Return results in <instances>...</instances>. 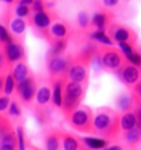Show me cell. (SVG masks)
Returning a JSON list of instances; mask_svg holds the SVG:
<instances>
[{"mask_svg":"<svg viewBox=\"0 0 141 150\" xmlns=\"http://www.w3.org/2000/svg\"><path fill=\"white\" fill-rule=\"evenodd\" d=\"M120 115L114 111L112 108H99L95 115V131L98 136H104L107 139H115L119 136V131H122L120 126Z\"/></svg>","mask_w":141,"mask_h":150,"instance_id":"cell-1","label":"cell"},{"mask_svg":"<svg viewBox=\"0 0 141 150\" xmlns=\"http://www.w3.org/2000/svg\"><path fill=\"white\" fill-rule=\"evenodd\" d=\"M72 129L83 134H96L95 131V113L90 107H79L69 118H66Z\"/></svg>","mask_w":141,"mask_h":150,"instance_id":"cell-2","label":"cell"},{"mask_svg":"<svg viewBox=\"0 0 141 150\" xmlns=\"http://www.w3.org/2000/svg\"><path fill=\"white\" fill-rule=\"evenodd\" d=\"M83 94H85L83 84L75 82V81H70V79L67 81L66 92H64V102H63V107H61L64 118H69L70 115L80 107L82 98H83Z\"/></svg>","mask_w":141,"mask_h":150,"instance_id":"cell-3","label":"cell"},{"mask_svg":"<svg viewBox=\"0 0 141 150\" xmlns=\"http://www.w3.org/2000/svg\"><path fill=\"white\" fill-rule=\"evenodd\" d=\"M96 62L103 66L104 69L109 71H117L125 62V55L122 53V50H117L111 45H99V52H98V58Z\"/></svg>","mask_w":141,"mask_h":150,"instance_id":"cell-4","label":"cell"},{"mask_svg":"<svg viewBox=\"0 0 141 150\" xmlns=\"http://www.w3.org/2000/svg\"><path fill=\"white\" fill-rule=\"evenodd\" d=\"M47 66H48V73H50V81L59 76H66L69 71L70 65H72L74 57L67 55H58V57H47Z\"/></svg>","mask_w":141,"mask_h":150,"instance_id":"cell-5","label":"cell"},{"mask_svg":"<svg viewBox=\"0 0 141 150\" xmlns=\"http://www.w3.org/2000/svg\"><path fill=\"white\" fill-rule=\"evenodd\" d=\"M26 58V52L24 47L19 40H13V42L3 44V50H2V68L5 65H15V63L21 62Z\"/></svg>","mask_w":141,"mask_h":150,"instance_id":"cell-6","label":"cell"},{"mask_svg":"<svg viewBox=\"0 0 141 150\" xmlns=\"http://www.w3.org/2000/svg\"><path fill=\"white\" fill-rule=\"evenodd\" d=\"M115 74L120 78V81L124 82L125 86H130V87H133V86L141 79V68L125 60L124 65H122L120 68L117 69V73H115Z\"/></svg>","mask_w":141,"mask_h":150,"instance_id":"cell-7","label":"cell"},{"mask_svg":"<svg viewBox=\"0 0 141 150\" xmlns=\"http://www.w3.org/2000/svg\"><path fill=\"white\" fill-rule=\"evenodd\" d=\"M37 91H38L37 89V79H35L34 76H29L27 79L18 82V86H16V92H18L21 102H24L26 105L32 103V100H34L35 95H37Z\"/></svg>","mask_w":141,"mask_h":150,"instance_id":"cell-8","label":"cell"},{"mask_svg":"<svg viewBox=\"0 0 141 150\" xmlns=\"http://www.w3.org/2000/svg\"><path fill=\"white\" fill-rule=\"evenodd\" d=\"M98 52H99V44L95 42V40H91V42L85 44V45L79 50V53H77L74 58H75L77 62L83 63V65L90 66L93 63V60L98 58Z\"/></svg>","mask_w":141,"mask_h":150,"instance_id":"cell-9","label":"cell"},{"mask_svg":"<svg viewBox=\"0 0 141 150\" xmlns=\"http://www.w3.org/2000/svg\"><path fill=\"white\" fill-rule=\"evenodd\" d=\"M107 33L111 34L114 42H117V44L125 42V40H135V42H136V34H135V31L130 29V28H127V26H124V24L112 23L111 26H109Z\"/></svg>","mask_w":141,"mask_h":150,"instance_id":"cell-10","label":"cell"},{"mask_svg":"<svg viewBox=\"0 0 141 150\" xmlns=\"http://www.w3.org/2000/svg\"><path fill=\"white\" fill-rule=\"evenodd\" d=\"M0 140L8 144H15L18 147V132L13 127V123L6 118L5 113H2L0 118Z\"/></svg>","mask_w":141,"mask_h":150,"instance_id":"cell-11","label":"cell"},{"mask_svg":"<svg viewBox=\"0 0 141 150\" xmlns=\"http://www.w3.org/2000/svg\"><path fill=\"white\" fill-rule=\"evenodd\" d=\"M69 81V78L66 76H59V78H54L51 79V89H53V105L58 108L63 107V102H64V92H66V84Z\"/></svg>","mask_w":141,"mask_h":150,"instance_id":"cell-12","label":"cell"},{"mask_svg":"<svg viewBox=\"0 0 141 150\" xmlns=\"http://www.w3.org/2000/svg\"><path fill=\"white\" fill-rule=\"evenodd\" d=\"M67 78L70 81L80 82V84L87 86L88 84V69H87V65L77 62L75 58L72 60V65H70L69 71H67Z\"/></svg>","mask_w":141,"mask_h":150,"instance_id":"cell-13","label":"cell"},{"mask_svg":"<svg viewBox=\"0 0 141 150\" xmlns=\"http://www.w3.org/2000/svg\"><path fill=\"white\" fill-rule=\"evenodd\" d=\"M54 15L51 13V11H34V15L31 16V24L34 26V29L37 31H43V29H48V28L51 26V21L54 20Z\"/></svg>","mask_w":141,"mask_h":150,"instance_id":"cell-14","label":"cell"},{"mask_svg":"<svg viewBox=\"0 0 141 150\" xmlns=\"http://www.w3.org/2000/svg\"><path fill=\"white\" fill-rule=\"evenodd\" d=\"M112 23H114V13L112 11L101 10V11H96L91 16V26H95L96 29H106Z\"/></svg>","mask_w":141,"mask_h":150,"instance_id":"cell-15","label":"cell"},{"mask_svg":"<svg viewBox=\"0 0 141 150\" xmlns=\"http://www.w3.org/2000/svg\"><path fill=\"white\" fill-rule=\"evenodd\" d=\"M61 140H63V149L64 150H82L85 149V144L82 142V139L75 137L74 134L66 132V131H59Z\"/></svg>","mask_w":141,"mask_h":150,"instance_id":"cell-16","label":"cell"},{"mask_svg":"<svg viewBox=\"0 0 141 150\" xmlns=\"http://www.w3.org/2000/svg\"><path fill=\"white\" fill-rule=\"evenodd\" d=\"M16 86H18V81H16V78H15L11 69H10L8 73L3 71L2 73V94L11 95L13 92L16 91Z\"/></svg>","mask_w":141,"mask_h":150,"instance_id":"cell-17","label":"cell"},{"mask_svg":"<svg viewBox=\"0 0 141 150\" xmlns=\"http://www.w3.org/2000/svg\"><path fill=\"white\" fill-rule=\"evenodd\" d=\"M63 147V140H61L59 129H50L45 136V149L48 150H58Z\"/></svg>","mask_w":141,"mask_h":150,"instance_id":"cell-18","label":"cell"},{"mask_svg":"<svg viewBox=\"0 0 141 150\" xmlns=\"http://www.w3.org/2000/svg\"><path fill=\"white\" fill-rule=\"evenodd\" d=\"M124 140H125V144H127V147L135 149V147L141 142V127L135 126L133 129L124 131Z\"/></svg>","mask_w":141,"mask_h":150,"instance_id":"cell-19","label":"cell"},{"mask_svg":"<svg viewBox=\"0 0 141 150\" xmlns=\"http://www.w3.org/2000/svg\"><path fill=\"white\" fill-rule=\"evenodd\" d=\"M50 33H51V37L53 40L56 39H67L69 37V26L63 21H56L50 26Z\"/></svg>","mask_w":141,"mask_h":150,"instance_id":"cell-20","label":"cell"},{"mask_svg":"<svg viewBox=\"0 0 141 150\" xmlns=\"http://www.w3.org/2000/svg\"><path fill=\"white\" fill-rule=\"evenodd\" d=\"M88 39L98 42L99 45H112V44H114V39L111 37V34L106 33L104 29H96V31H93V33H90Z\"/></svg>","mask_w":141,"mask_h":150,"instance_id":"cell-21","label":"cell"},{"mask_svg":"<svg viewBox=\"0 0 141 150\" xmlns=\"http://www.w3.org/2000/svg\"><path fill=\"white\" fill-rule=\"evenodd\" d=\"M138 123V118H136V113L135 110H130V111H122L120 115V126H122V131H128V129H133Z\"/></svg>","mask_w":141,"mask_h":150,"instance_id":"cell-22","label":"cell"},{"mask_svg":"<svg viewBox=\"0 0 141 150\" xmlns=\"http://www.w3.org/2000/svg\"><path fill=\"white\" fill-rule=\"evenodd\" d=\"M82 142L85 144V147L88 149H107L109 147V140L107 137H80Z\"/></svg>","mask_w":141,"mask_h":150,"instance_id":"cell-23","label":"cell"},{"mask_svg":"<svg viewBox=\"0 0 141 150\" xmlns=\"http://www.w3.org/2000/svg\"><path fill=\"white\" fill-rule=\"evenodd\" d=\"M53 100V89L50 87V86H42V87H38L37 91V95H35V102H37V105H48L50 102Z\"/></svg>","mask_w":141,"mask_h":150,"instance_id":"cell-24","label":"cell"},{"mask_svg":"<svg viewBox=\"0 0 141 150\" xmlns=\"http://www.w3.org/2000/svg\"><path fill=\"white\" fill-rule=\"evenodd\" d=\"M11 71H13V74H15V78H16V81H18V82H21V81H24V79H27L29 76H32L31 74V69H29V66L26 65L24 60L15 63V66L11 68Z\"/></svg>","mask_w":141,"mask_h":150,"instance_id":"cell-25","label":"cell"},{"mask_svg":"<svg viewBox=\"0 0 141 150\" xmlns=\"http://www.w3.org/2000/svg\"><path fill=\"white\" fill-rule=\"evenodd\" d=\"M115 105L120 111H130L135 110V100L131 95L128 94H120L117 98H115Z\"/></svg>","mask_w":141,"mask_h":150,"instance_id":"cell-26","label":"cell"},{"mask_svg":"<svg viewBox=\"0 0 141 150\" xmlns=\"http://www.w3.org/2000/svg\"><path fill=\"white\" fill-rule=\"evenodd\" d=\"M67 49V39H56L51 42L50 47V52H48L47 57H58V55H63Z\"/></svg>","mask_w":141,"mask_h":150,"instance_id":"cell-27","label":"cell"},{"mask_svg":"<svg viewBox=\"0 0 141 150\" xmlns=\"http://www.w3.org/2000/svg\"><path fill=\"white\" fill-rule=\"evenodd\" d=\"M34 116H35V120H37V123L40 124V126H45V124L50 123V110L43 108V105H38V107L35 108Z\"/></svg>","mask_w":141,"mask_h":150,"instance_id":"cell-28","label":"cell"},{"mask_svg":"<svg viewBox=\"0 0 141 150\" xmlns=\"http://www.w3.org/2000/svg\"><path fill=\"white\" fill-rule=\"evenodd\" d=\"M26 28H27V23L24 21V18H15V20H11V24H10V29H11V33L18 34V36H22L26 31Z\"/></svg>","mask_w":141,"mask_h":150,"instance_id":"cell-29","label":"cell"},{"mask_svg":"<svg viewBox=\"0 0 141 150\" xmlns=\"http://www.w3.org/2000/svg\"><path fill=\"white\" fill-rule=\"evenodd\" d=\"M31 11H32V5H26V4H21V2H19L18 7L15 8L16 16H19V18H27L29 15H31Z\"/></svg>","mask_w":141,"mask_h":150,"instance_id":"cell-30","label":"cell"},{"mask_svg":"<svg viewBox=\"0 0 141 150\" xmlns=\"http://www.w3.org/2000/svg\"><path fill=\"white\" fill-rule=\"evenodd\" d=\"M77 23H79L80 29H87V28L91 24V18H90V15L87 13V11H80V13L77 15Z\"/></svg>","mask_w":141,"mask_h":150,"instance_id":"cell-31","label":"cell"},{"mask_svg":"<svg viewBox=\"0 0 141 150\" xmlns=\"http://www.w3.org/2000/svg\"><path fill=\"white\" fill-rule=\"evenodd\" d=\"M125 60L141 68V49H140V47H138V49H135L131 53H128V55L125 57Z\"/></svg>","mask_w":141,"mask_h":150,"instance_id":"cell-32","label":"cell"},{"mask_svg":"<svg viewBox=\"0 0 141 150\" xmlns=\"http://www.w3.org/2000/svg\"><path fill=\"white\" fill-rule=\"evenodd\" d=\"M131 97L135 100V105H141V79L131 87Z\"/></svg>","mask_w":141,"mask_h":150,"instance_id":"cell-33","label":"cell"},{"mask_svg":"<svg viewBox=\"0 0 141 150\" xmlns=\"http://www.w3.org/2000/svg\"><path fill=\"white\" fill-rule=\"evenodd\" d=\"M135 44H136L135 40H125V42H120V44H119V47H120L122 53L127 57L128 53H131L135 49H136V47H135Z\"/></svg>","mask_w":141,"mask_h":150,"instance_id":"cell-34","label":"cell"},{"mask_svg":"<svg viewBox=\"0 0 141 150\" xmlns=\"http://www.w3.org/2000/svg\"><path fill=\"white\" fill-rule=\"evenodd\" d=\"M0 40H2V44H8V42L16 40L15 37L10 34V29L5 26V24H2V29H0Z\"/></svg>","mask_w":141,"mask_h":150,"instance_id":"cell-35","label":"cell"},{"mask_svg":"<svg viewBox=\"0 0 141 150\" xmlns=\"http://www.w3.org/2000/svg\"><path fill=\"white\" fill-rule=\"evenodd\" d=\"M16 132H18V149L24 150L27 142H26V132H24V127L22 126H18L16 127Z\"/></svg>","mask_w":141,"mask_h":150,"instance_id":"cell-36","label":"cell"},{"mask_svg":"<svg viewBox=\"0 0 141 150\" xmlns=\"http://www.w3.org/2000/svg\"><path fill=\"white\" fill-rule=\"evenodd\" d=\"M8 113H10V116H13V118L21 116V107H19V103L16 100H11V103H10V107H8Z\"/></svg>","mask_w":141,"mask_h":150,"instance_id":"cell-37","label":"cell"},{"mask_svg":"<svg viewBox=\"0 0 141 150\" xmlns=\"http://www.w3.org/2000/svg\"><path fill=\"white\" fill-rule=\"evenodd\" d=\"M10 103H11V100H10V95L3 94L2 97H0V110H2V113H5V111L8 110Z\"/></svg>","mask_w":141,"mask_h":150,"instance_id":"cell-38","label":"cell"},{"mask_svg":"<svg viewBox=\"0 0 141 150\" xmlns=\"http://www.w3.org/2000/svg\"><path fill=\"white\" fill-rule=\"evenodd\" d=\"M32 10H34V11H43V10H47V5H45L43 0H34V4H32Z\"/></svg>","mask_w":141,"mask_h":150,"instance_id":"cell-39","label":"cell"},{"mask_svg":"<svg viewBox=\"0 0 141 150\" xmlns=\"http://www.w3.org/2000/svg\"><path fill=\"white\" fill-rule=\"evenodd\" d=\"M103 4H104V7L112 8V7H115V5L119 4V0H103Z\"/></svg>","mask_w":141,"mask_h":150,"instance_id":"cell-40","label":"cell"},{"mask_svg":"<svg viewBox=\"0 0 141 150\" xmlns=\"http://www.w3.org/2000/svg\"><path fill=\"white\" fill-rule=\"evenodd\" d=\"M18 149V147L15 145V144H8V142H2V150H15Z\"/></svg>","mask_w":141,"mask_h":150,"instance_id":"cell-41","label":"cell"},{"mask_svg":"<svg viewBox=\"0 0 141 150\" xmlns=\"http://www.w3.org/2000/svg\"><path fill=\"white\" fill-rule=\"evenodd\" d=\"M21 4H26V5H32L34 4V0H19Z\"/></svg>","mask_w":141,"mask_h":150,"instance_id":"cell-42","label":"cell"},{"mask_svg":"<svg viewBox=\"0 0 141 150\" xmlns=\"http://www.w3.org/2000/svg\"><path fill=\"white\" fill-rule=\"evenodd\" d=\"M5 4H8V5H11V4H15V0H3Z\"/></svg>","mask_w":141,"mask_h":150,"instance_id":"cell-43","label":"cell"}]
</instances>
